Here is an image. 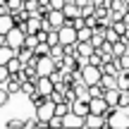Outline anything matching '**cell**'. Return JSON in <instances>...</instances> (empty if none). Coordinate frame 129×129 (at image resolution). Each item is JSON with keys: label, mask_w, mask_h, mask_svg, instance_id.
I'll return each instance as SVG.
<instances>
[{"label": "cell", "mask_w": 129, "mask_h": 129, "mask_svg": "<svg viewBox=\"0 0 129 129\" xmlns=\"http://www.w3.org/2000/svg\"><path fill=\"white\" fill-rule=\"evenodd\" d=\"M0 43H10L12 48H19V46H24L26 43V31H24L22 26H14L10 34H0Z\"/></svg>", "instance_id": "obj_1"}, {"label": "cell", "mask_w": 129, "mask_h": 129, "mask_svg": "<svg viewBox=\"0 0 129 129\" xmlns=\"http://www.w3.org/2000/svg\"><path fill=\"white\" fill-rule=\"evenodd\" d=\"M103 74H105V72H103V67H98V64H91V62H88L86 67L81 69V79L88 84V86H91V84H101Z\"/></svg>", "instance_id": "obj_2"}, {"label": "cell", "mask_w": 129, "mask_h": 129, "mask_svg": "<svg viewBox=\"0 0 129 129\" xmlns=\"http://www.w3.org/2000/svg\"><path fill=\"white\" fill-rule=\"evenodd\" d=\"M64 24H67V17L62 10H50L46 14V29H62Z\"/></svg>", "instance_id": "obj_3"}, {"label": "cell", "mask_w": 129, "mask_h": 129, "mask_svg": "<svg viewBox=\"0 0 129 129\" xmlns=\"http://www.w3.org/2000/svg\"><path fill=\"white\" fill-rule=\"evenodd\" d=\"M36 117L38 120H43V122H48V124H50V120L53 117H55V101H48V103H43V105H38L36 108Z\"/></svg>", "instance_id": "obj_4"}, {"label": "cell", "mask_w": 129, "mask_h": 129, "mask_svg": "<svg viewBox=\"0 0 129 129\" xmlns=\"http://www.w3.org/2000/svg\"><path fill=\"white\" fill-rule=\"evenodd\" d=\"M22 29H24L26 34H38L41 29H46V17H43V14H31L29 22L24 24Z\"/></svg>", "instance_id": "obj_5"}, {"label": "cell", "mask_w": 129, "mask_h": 129, "mask_svg": "<svg viewBox=\"0 0 129 129\" xmlns=\"http://www.w3.org/2000/svg\"><path fill=\"white\" fill-rule=\"evenodd\" d=\"M36 67H38V74H41V77H50L57 69V64H55V60H53L50 55H43V57H38Z\"/></svg>", "instance_id": "obj_6"}, {"label": "cell", "mask_w": 129, "mask_h": 129, "mask_svg": "<svg viewBox=\"0 0 129 129\" xmlns=\"http://www.w3.org/2000/svg\"><path fill=\"white\" fill-rule=\"evenodd\" d=\"M60 31V43H64V46H69V43H77L79 41V31L72 26V24H64L62 29H57Z\"/></svg>", "instance_id": "obj_7"}, {"label": "cell", "mask_w": 129, "mask_h": 129, "mask_svg": "<svg viewBox=\"0 0 129 129\" xmlns=\"http://www.w3.org/2000/svg\"><path fill=\"white\" fill-rule=\"evenodd\" d=\"M62 124L69 127V129H74V127H86V117L77 115V112H67V115L62 117Z\"/></svg>", "instance_id": "obj_8"}, {"label": "cell", "mask_w": 129, "mask_h": 129, "mask_svg": "<svg viewBox=\"0 0 129 129\" xmlns=\"http://www.w3.org/2000/svg\"><path fill=\"white\" fill-rule=\"evenodd\" d=\"M36 86H38V91L46 93V96H50V93L55 91V81H53V77H38Z\"/></svg>", "instance_id": "obj_9"}, {"label": "cell", "mask_w": 129, "mask_h": 129, "mask_svg": "<svg viewBox=\"0 0 129 129\" xmlns=\"http://www.w3.org/2000/svg\"><path fill=\"white\" fill-rule=\"evenodd\" d=\"M14 55H17V48H12L10 43H0V64H7Z\"/></svg>", "instance_id": "obj_10"}, {"label": "cell", "mask_w": 129, "mask_h": 129, "mask_svg": "<svg viewBox=\"0 0 129 129\" xmlns=\"http://www.w3.org/2000/svg\"><path fill=\"white\" fill-rule=\"evenodd\" d=\"M108 101H105V96H98V98H91V112H96V115H105V110H108Z\"/></svg>", "instance_id": "obj_11"}, {"label": "cell", "mask_w": 129, "mask_h": 129, "mask_svg": "<svg viewBox=\"0 0 129 129\" xmlns=\"http://www.w3.org/2000/svg\"><path fill=\"white\" fill-rule=\"evenodd\" d=\"M14 26H17V24H14L12 12H10V14H0V34H3V36H5V34H10Z\"/></svg>", "instance_id": "obj_12"}, {"label": "cell", "mask_w": 129, "mask_h": 129, "mask_svg": "<svg viewBox=\"0 0 129 129\" xmlns=\"http://www.w3.org/2000/svg\"><path fill=\"white\" fill-rule=\"evenodd\" d=\"M120 91H122L120 86L105 88V101H108V105H117V103H120Z\"/></svg>", "instance_id": "obj_13"}, {"label": "cell", "mask_w": 129, "mask_h": 129, "mask_svg": "<svg viewBox=\"0 0 129 129\" xmlns=\"http://www.w3.org/2000/svg\"><path fill=\"white\" fill-rule=\"evenodd\" d=\"M29 101H31V105H34V108H38V105H43V103H48V101H50V96H46V93H41V91L36 88V91L29 96Z\"/></svg>", "instance_id": "obj_14"}, {"label": "cell", "mask_w": 129, "mask_h": 129, "mask_svg": "<svg viewBox=\"0 0 129 129\" xmlns=\"http://www.w3.org/2000/svg\"><path fill=\"white\" fill-rule=\"evenodd\" d=\"M93 50H96V46H93L91 41H79V55L81 57H91Z\"/></svg>", "instance_id": "obj_15"}, {"label": "cell", "mask_w": 129, "mask_h": 129, "mask_svg": "<svg viewBox=\"0 0 129 129\" xmlns=\"http://www.w3.org/2000/svg\"><path fill=\"white\" fill-rule=\"evenodd\" d=\"M88 62H91V64H98V67H103V62H105V53H103L101 48H96V50H93V55L88 57Z\"/></svg>", "instance_id": "obj_16"}, {"label": "cell", "mask_w": 129, "mask_h": 129, "mask_svg": "<svg viewBox=\"0 0 129 129\" xmlns=\"http://www.w3.org/2000/svg\"><path fill=\"white\" fill-rule=\"evenodd\" d=\"M101 84H103V86H105V88H115L117 86V74H103V79H101Z\"/></svg>", "instance_id": "obj_17"}, {"label": "cell", "mask_w": 129, "mask_h": 129, "mask_svg": "<svg viewBox=\"0 0 129 129\" xmlns=\"http://www.w3.org/2000/svg\"><path fill=\"white\" fill-rule=\"evenodd\" d=\"M110 26H112V29H115V31H117V34H120V36H124V34L129 31V24L124 22V19H117V22H112V24H110Z\"/></svg>", "instance_id": "obj_18"}, {"label": "cell", "mask_w": 129, "mask_h": 129, "mask_svg": "<svg viewBox=\"0 0 129 129\" xmlns=\"http://www.w3.org/2000/svg\"><path fill=\"white\" fill-rule=\"evenodd\" d=\"M91 38H93V29L91 26L79 29V41H91Z\"/></svg>", "instance_id": "obj_19"}, {"label": "cell", "mask_w": 129, "mask_h": 129, "mask_svg": "<svg viewBox=\"0 0 129 129\" xmlns=\"http://www.w3.org/2000/svg\"><path fill=\"white\" fill-rule=\"evenodd\" d=\"M117 105H120L122 110L129 108V88H127V91H120V103H117Z\"/></svg>", "instance_id": "obj_20"}, {"label": "cell", "mask_w": 129, "mask_h": 129, "mask_svg": "<svg viewBox=\"0 0 129 129\" xmlns=\"http://www.w3.org/2000/svg\"><path fill=\"white\" fill-rule=\"evenodd\" d=\"M105 38H108V41H112V43H117V41H120V34H117L115 31V29H112V26H108V31H105Z\"/></svg>", "instance_id": "obj_21"}, {"label": "cell", "mask_w": 129, "mask_h": 129, "mask_svg": "<svg viewBox=\"0 0 129 129\" xmlns=\"http://www.w3.org/2000/svg\"><path fill=\"white\" fill-rule=\"evenodd\" d=\"M10 96H12V93H10V91H7V88H5V86L0 88V105H5V103L10 101Z\"/></svg>", "instance_id": "obj_22"}, {"label": "cell", "mask_w": 129, "mask_h": 129, "mask_svg": "<svg viewBox=\"0 0 129 129\" xmlns=\"http://www.w3.org/2000/svg\"><path fill=\"white\" fill-rule=\"evenodd\" d=\"M7 129H24V120H10Z\"/></svg>", "instance_id": "obj_23"}, {"label": "cell", "mask_w": 129, "mask_h": 129, "mask_svg": "<svg viewBox=\"0 0 129 129\" xmlns=\"http://www.w3.org/2000/svg\"><path fill=\"white\" fill-rule=\"evenodd\" d=\"M57 127H64V124H62V117H60V115H55V117L50 120V129H57Z\"/></svg>", "instance_id": "obj_24"}, {"label": "cell", "mask_w": 129, "mask_h": 129, "mask_svg": "<svg viewBox=\"0 0 129 129\" xmlns=\"http://www.w3.org/2000/svg\"><path fill=\"white\" fill-rule=\"evenodd\" d=\"M91 3H93V5H96V7H101V5H105V3H108V0H91Z\"/></svg>", "instance_id": "obj_25"}, {"label": "cell", "mask_w": 129, "mask_h": 129, "mask_svg": "<svg viewBox=\"0 0 129 129\" xmlns=\"http://www.w3.org/2000/svg\"><path fill=\"white\" fill-rule=\"evenodd\" d=\"M77 3H79V5H81V7H84V5H88V3H91V0H77Z\"/></svg>", "instance_id": "obj_26"}]
</instances>
